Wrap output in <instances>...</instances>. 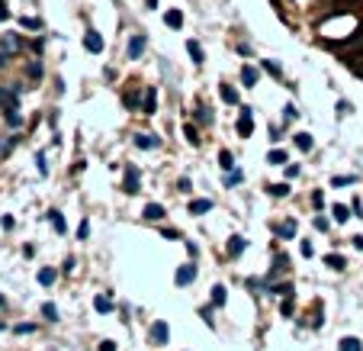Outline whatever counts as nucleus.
I'll return each mask as SVG.
<instances>
[{"label":"nucleus","instance_id":"1","mask_svg":"<svg viewBox=\"0 0 363 351\" xmlns=\"http://www.w3.org/2000/svg\"><path fill=\"white\" fill-rule=\"evenodd\" d=\"M20 45H23V42H20V36H16V32H7V36H0V65L7 62L10 55L20 52Z\"/></svg>","mask_w":363,"mask_h":351},{"label":"nucleus","instance_id":"2","mask_svg":"<svg viewBox=\"0 0 363 351\" xmlns=\"http://www.w3.org/2000/svg\"><path fill=\"white\" fill-rule=\"evenodd\" d=\"M174 281H177V287H186V284L196 281V264H183L177 274H174Z\"/></svg>","mask_w":363,"mask_h":351},{"label":"nucleus","instance_id":"3","mask_svg":"<svg viewBox=\"0 0 363 351\" xmlns=\"http://www.w3.org/2000/svg\"><path fill=\"white\" fill-rule=\"evenodd\" d=\"M251 132H254V119H251V110H241V116H238V135H244V139H247V135H251Z\"/></svg>","mask_w":363,"mask_h":351},{"label":"nucleus","instance_id":"4","mask_svg":"<svg viewBox=\"0 0 363 351\" xmlns=\"http://www.w3.org/2000/svg\"><path fill=\"white\" fill-rule=\"evenodd\" d=\"M84 48H87V52H93V55H97V52H103V36L90 29V32L84 36Z\"/></svg>","mask_w":363,"mask_h":351},{"label":"nucleus","instance_id":"5","mask_svg":"<svg viewBox=\"0 0 363 351\" xmlns=\"http://www.w3.org/2000/svg\"><path fill=\"white\" fill-rule=\"evenodd\" d=\"M167 335H170L167 322H155V326H151V342L155 345H167Z\"/></svg>","mask_w":363,"mask_h":351},{"label":"nucleus","instance_id":"6","mask_svg":"<svg viewBox=\"0 0 363 351\" xmlns=\"http://www.w3.org/2000/svg\"><path fill=\"white\" fill-rule=\"evenodd\" d=\"M135 145H139L141 152H148V149H158L161 139H158V135H148V132H139V135H135Z\"/></svg>","mask_w":363,"mask_h":351},{"label":"nucleus","instance_id":"7","mask_svg":"<svg viewBox=\"0 0 363 351\" xmlns=\"http://www.w3.org/2000/svg\"><path fill=\"white\" fill-rule=\"evenodd\" d=\"M125 190H129V194H139V168H135V164L125 168Z\"/></svg>","mask_w":363,"mask_h":351},{"label":"nucleus","instance_id":"8","mask_svg":"<svg viewBox=\"0 0 363 351\" xmlns=\"http://www.w3.org/2000/svg\"><path fill=\"white\" fill-rule=\"evenodd\" d=\"M145 36H132V39H129V58H132V62H135V58H141V52H145Z\"/></svg>","mask_w":363,"mask_h":351},{"label":"nucleus","instance_id":"9","mask_svg":"<svg viewBox=\"0 0 363 351\" xmlns=\"http://www.w3.org/2000/svg\"><path fill=\"white\" fill-rule=\"evenodd\" d=\"M155 103H158L155 87H145V103H141V110H145V116H155Z\"/></svg>","mask_w":363,"mask_h":351},{"label":"nucleus","instance_id":"10","mask_svg":"<svg viewBox=\"0 0 363 351\" xmlns=\"http://www.w3.org/2000/svg\"><path fill=\"white\" fill-rule=\"evenodd\" d=\"M338 351H363V342H360V338H354V335H347V338H341Z\"/></svg>","mask_w":363,"mask_h":351},{"label":"nucleus","instance_id":"11","mask_svg":"<svg viewBox=\"0 0 363 351\" xmlns=\"http://www.w3.org/2000/svg\"><path fill=\"white\" fill-rule=\"evenodd\" d=\"M145 219H151V222L164 219V206H161V203H148V206H145Z\"/></svg>","mask_w":363,"mask_h":351},{"label":"nucleus","instance_id":"12","mask_svg":"<svg viewBox=\"0 0 363 351\" xmlns=\"http://www.w3.org/2000/svg\"><path fill=\"white\" fill-rule=\"evenodd\" d=\"M209 210H212V200H209V197H206V200H193V203H190V213H193V216H202V213H209Z\"/></svg>","mask_w":363,"mask_h":351},{"label":"nucleus","instance_id":"13","mask_svg":"<svg viewBox=\"0 0 363 351\" xmlns=\"http://www.w3.org/2000/svg\"><path fill=\"white\" fill-rule=\"evenodd\" d=\"M164 23H167L170 29H180V26H183V13H180V10H170V13L164 16Z\"/></svg>","mask_w":363,"mask_h":351},{"label":"nucleus","instance_id":"14","mask_svg":"<svg viewBox=\"0 0 363 351\" xmlns=\"http://www.w3.org/2000/svg\"><path fill=\"white\" fill-rule=\"evenodd\" d=\"M241 84H244V87H254V84H257V71L251 68V65H247V68H241Z\"/></svg>","mask_w":363,"mask_h":351},{"label":"nucleus","instance_id":"15","mask_svg":"<svg viewBox=\"0 0 363 351\" xmlns=\"http://www.w3.org/2000/svg\"><path fill=\"white\" fill-rule=\"evenodd\" d=\"M312 145H315V142H312L309 132H299V135H296V149H299V152H312Z\"/></svg>","mask_w":363,"mask_h":351},{"label":"nucleus","instance_id":"16","mask_svg":"<svg viewBox=\"0 0 363 351\" xmlns=\"http://www.w3.org/2000/svg\"><path fill=\"white\" fill-rule=\"evenodd\" d=\"M212 119H216V116H212V110H209V107H196V123L212 126Z\"/></svg>","mask_w":363,"mask_h":351},{"label":"nucleus","instance_id":"17","mask_svg":"<svg viewBox=\"0 0 363 351\" xmlns=\"http://www.w3.org/2000/svg\"><path fill=\"white\" fill-rule=\"evenodd\" d=\"M244 239H241V235H235V239H232V242H228V255H232V258H238L241 255V251H244Z\"/></svg>","mask_w":363,"mask_h":351},{"label":"nucleus","instance_id":"18","mask_svg":"<svg viewBox=\"0 0 363 351\" xmlns=\"http://www.w3.org/2000/svg\"><path fill=\"white\" fill-rule=\"evenodd\" d=\"M93 309H97V312H113V300H109V297H97V300H93Z\"/></svg>","mask_w":363,"mask_h":351},{"label":"nucleus","instance_id":"19","mask_svg":"<svg viewBox=\"0 0 363 351\" xmlns=\"http://www.w3.org/2000/svg\"><path fill=\"white\" fill-rule=\"evenodd\" d=\"M186 52H190V58H193L196 65H202V48H200V42H186Z\"/></svg>","mask_w":363,"mask_h":351},{"label":"nucleus","instance_id":"20","mask_svg":"<svg viewBox=\"0 0 363 351\" xmlns=\"http://www.w3.org/2000/svg\"><path fill=\"white\" fill-rule=\"evenodd\" d=\"M39 284H42V287H52V284H55V271H52V267H42V271H39Z\"/></svg>","mask_w":363,"mask_h":351},{"label":"nucleus","instance_id":"21","mask_svg":"<svg viewBox=\"0 0 363 351\" xmlns=\"http://www.w3.org/2000/svg\"><path fill=\"white\" fill-rule=\"evenodd\" d=\"M212 303H216V306H225V287H222V284H216V287H212Z\"/></svg>","mask_w":363,"mask_h":351},{"label":"nucleus","instance_id":"22","mask_svg":"<svg viewBox=\"0 0 363 351\" xmlns=\"http://www.w3.org/2000/svg\"><path fill=\"white\" fill-rule=\"evenodd\" d=\"M324 264L334 267V271H344V258H341V255H328V258H324Z\"/></svg>","mask_w":363,"mask_h":351},{"label":"nucleus","instance_id":"23","mask_svg":"<svg viewBox=\"0 0 363 351\" xmlns=\"http://www.w3.org/2000/svg\"><path fill=\"white\" fill-rule=\"evenodd\" d=\"M347 219H350V210L338 203V206H334V222H347Z\"/></svg>","mask_w":363,"mask_h":351},{"label":"nucleus","instance_id":"24","mask_svg":"<svg viewBox=\"0 0 363 351\" xmlns=\"http://www.w3.org/2000/svg\"><path fill=\"white\" fill-rule=\"evenodd\" d=\"M222 100L235 107V103H238V90H235V87H222Z\"/></svg>","mask_w":363,"mask_h":351},{"label":"nucleus","instance_id":"25","mask_svg":"<svg viewBox=\"0 0 363 351\" xmlns=\"http://www.w3.org/2000/svg\"><path fill=\"white\" fill-rule=\"evenodd\" d=\"M267 161H270V164H286V152L283 149H273L270 155H267Z\"/></svg>","mask_w":363,"mask_h":351},{"label":"nucleus","instance_id":"26","mask_svg":"<svg viewBox=\"0 0 363 351\" xmlns=\"http://www.w3.org/2000/svg\"><path fill=\"white\" fill-rule=\"evenodd\" d=\"M48 216H52V226H55V232L61 235V232H64V219H61V213L55 210V213H48Z\"/></svg>","mask_w":363,"mask_h":351},{"label":"nucleus","instance_id":"27","mask_svg":"<svg viewBox=\"0 0 363 351\" xmlns=\"http://www.w3.org/2000/svg\"><path fill=\"white\" fill-rule=\"evenodd\" d=\"M219 161H222V168H225V171H232V164H235V158H232V152H219Z\"/></svg>","mask_w":363,"mask_h":351},{"label":"nucleus","instance_id":"28","mask_svg":"<svg viewBox=\"0 0 363 351\" xmlns=\"http://www.w3.org/2000/svg\"><path fill=\"white\" fill-rule=\"evenodd\" d=\"M183 132H186V139H190V142H193V145H200V132H196V126H193V123H190V126H186V129H183Z\"/></svg>","mask_w":363,"mask_h":351},{"label":"nucleus","instance_id":"29","mask_svg":"<svg viewBox=\"0 0 363 351\" xmlns=\"http://www.w3.org/2000/svg\"><path fill=\"white\" fill-rule=\"evenodd\" d=\"M280 235H283V239H293V235H296V222H293V219H289V222L280 229Z\"/></svg>","mask_w":363,"mask_h":351},{"label":"nucleus","instance_id":"30","mask_svg":"<svg viewBox=\"0 0 363 351\" xmlns=\"http://www.w3.org/2000/svg\"><path fill=\"white\" fill-rule=\"evenodd\" d=\"M42 316H45V319H52V322H55V319H58V309H55L52 303H45V306H42Z\"/></svg>","mask_w":363,"mask_h":351},{"label":"nucleus","instance_id":"31","mask_svg":"<svg viewBox=\"0 0 363 351\" xmlns=\"http://www.w3.org/2000/svg\"><path fill=\"white\" fill-rule=\"evenodd\" d=\"M39 78H42V65L32 62V65H29V81H39Z\"/></svg>","mask_w":363,"mask_h":351},{"label":"nucleus","instance_id":"32","mask_svg":"<svg viewBox=\"0 0 363 351\" xmlns=\"http://www.w3.org/2000/svg\"><path fill=\"white\" fill-rule=\"evenodd\" d=\"M263 68L270 71V74H273V78H277V81H280V78H283V71H280V68H277V62H263Z\"/></svg>","mask_w":363,"mask_h":351},{"label":"nucleus","instance_id":"33","mask_svg":"<svg viewBox=\"0 0 363 351\" xmlns=\"http://www.w3.org/2000/svg\"><path fill=\"white\" fill-rule=\"evenodd\" d=\"M270 194H273V197H286V194H289V187H286V184H273Z\"/></svg>","mask_w":363,"mask_h":351},{"label":"nucleus","instance_id":"34","mask_svg":"<svg viewBox=\"0 0 363 351\" xmlns=\"http://www.w3.org/2000/svg\"><path fill=\"white\" fill-rule=\"evenodd\" d=\"M296 116H299V113H296V107H293V103H289V107L283 110V119H286V123H293Z\"/></svg>","mask_w":363,"mask_h":351},{"label":"nucleus","instance_id":"35","mask_svg":"<svg viewBox=\"0 0 363 351\" xmlns=\"http://www.w3.org/2000/svg\"><path fill=\"white\" fill-rule=\"evenodd\" d=\"M135 103H139V90H129L125 94V107H135Z\"/></svg>","mask_w":363,"mask_h":351},{"label":"nucleus","instance_id":"36","mask_svg":"<svg viewBox=\"0 0 363 351\" xmlns=\"http://www.w3.org/2000/svg\"><path fill=\"white\" fill-rule=\"evenodd\" d=\"M225 184H228V187H232V184H241V171H232L228 177H225Z\"/></svg>","mask_w":363,"mask_h":351},{"label":"nucleus","instance_id":"37","mask_svg":"<svg viewBox=\"0 0 363 351\" xmlns=\"http://www.w3.org/2000/svg\"><path fill=\"white\" fill-rule=\"evenodd\" d=\"M36 164H39V174H45V171H48V168H45V155H42V152L36 155Z\"/></svg>","mask_w":363,"mask_h":351},{"label":"nucleus","instance_id":"38","mask_svg":"<svg viewBox=\"0 0 363 351\" xmlns=\"http://www.w3.org/2000/svg\"><path fill=\"white\" fill-rule=\"evenodd\" d=\"M347 184H354V177H334V187H347Z\"/></svg>","mask_w":363,"mask_h":351},{"label":"nucleus","instance_id":"39","mask_svg":"<svg viewBox=\"0 0 363 351\" xmlns=\"http://www.w3.org/2000/svg\"><path fill=\"white\" fill-rule=\"evenodd\" d=\"M23 26H26V29H39V20H32V16L26 20V16H23Z\"/></svg>","mask_w":363,"mask_h":351},{"label":"nucleus","instance_id":"40","mask_svg":"<svg viewBox=\"0 0 363 351\" xmlns=\"http://www.w3.org/2000/svg\"><path fill=\"white\" fill-rule=\"evenodd\" d=\"M283 316H293V297H286V303H283Z\"/></svg>","mask_w":363,"mask_h":351},{"label":"nucleus","instance_id":"41","mask_svg":"<svg viewBox=\"0 0 363 351\" xmlns=\"http://www.w3.org/2000/svg\"><path fill=\"white\" fill-rule=\"evenodd\" d=\"M100 351H116V342H100Z\"/></svg>","mask_w":363,"mask_h":351},{"label":"nucleus","instance_id":"42","mask_svg":"<svg viewBox=\"0 0 363 351\" xmlns=\"http://www.w3.org/2000/svg\"><path fill=\"white\" fill-rule=\"evenodd\" d=\"M7 16H10V10H7V3L0 0V20H7Z\"/></svg>","mask_w":363,"mask_h":351},{"label":"nucleus","instance_id":"43","mask_svg":"<svg viewBox=\"0 0 363 351\" xmlns=\"http://www.w3.org/2000/svg\"><path fill=\"white\" fill-rule=\"evenodd\" d=\"M0 306H3V300H0Z\"/></svg>","mask_w":363,"mask_h":351}]
</instances>
